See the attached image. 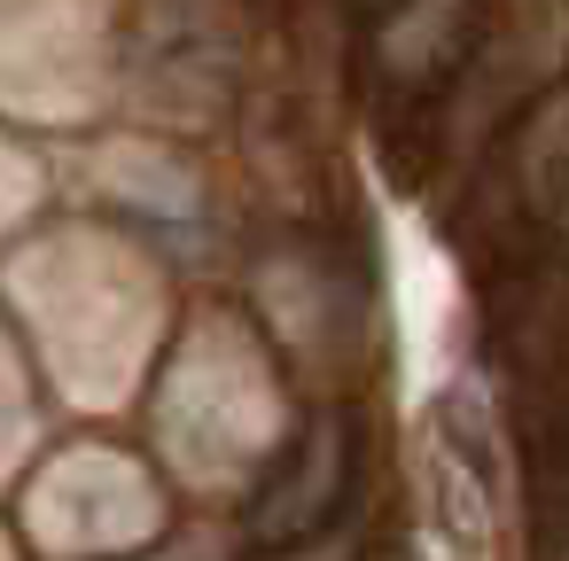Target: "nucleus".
I'll list each match as a JSON object with an SVG mask.
<instances>
[{
	"label": "nucleus",
	"mask_w": 569,
	"mask_h": 561,
	"mask_svg": "<svg viewBox=\"0 0 569 561\" xmlns=\"http://www.w3.org/2000/svg\"><path fill=\"white\" fill-rule=\"evenodd\" d=\"M343 499H351V421L328 413V421H312V429L297 437L289 468L258 491L250 538H258V545H305V538H320V522H328Z\"/></svg>",
	"instance_id": "nucleus-1"
}]
</instances>
